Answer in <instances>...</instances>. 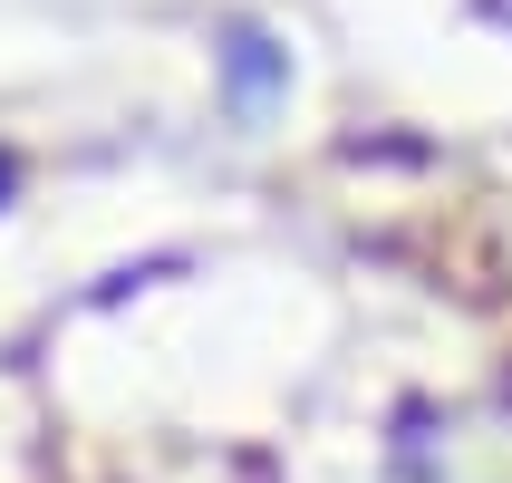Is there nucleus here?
Here are the masks:
<instances>
[{"label": "nucleus", "mask_w": 512, "mask_h": 483, "mask_svg": "<svg viewBox=\"0 0 512 483\" xmlns=\"http://www.w3.org/2000/svg\"><path fill=\"white\" fill-rule=\"evenodd\" d=\"M271 78H281V58H271V39H252V29H242V39H232V97L252 107V97H261Z\"/></svg>", "instance_id": "obj_1"}, {"label": "nucleus", "mask_w": 512, "mask_h": 483, "mask_svg": "<svg viewBox=\"0 0 512 483\" xmlns=\"http://www.w3.org/2000/svg\"><path fill=\"white\" fill-rule=\"evenodd\" d=\"M0 194H10V165H0Z\"/></svg>", "instance_id": "obj_2"}]
</instances>
